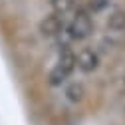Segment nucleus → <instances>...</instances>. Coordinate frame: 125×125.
Instances as JSON below:
<instances>
[{"mask_svg": "<svg viewBox=\"0 0 125 125\" xmlns=\"http://www.w3.org/2000/svg\"><path fill=\"white\" fill-rule=\"evenodd\" d=\"M75 68H77L75 54H73L70 48H66L64 52L60 54L56 66H54L52 72H50V83H52V85H62V83H64L68 77L73 73Z\"/></svg>", "mask_w": 125, "mask_h": 125, "instance_id": "obj_1", "label": "nucleus"}, {"mask_svg": "<svg viewBox=\"0 0 125 125\" xmlns=\"http://www.w3.org/2000/svg\"><path fill=\"white\" fill-rule=\"evenodd\" d=\"M91 30H93L91 14L87 12V8H80V10L73 14L72 22L68 24L66 32H68L70 40H77V42H80V40H85L91 34Z\"/></svg>", "mask_w": 125, "mask_h": 125, "instance_id": "obj_2", "label": "nucleus"}, {"mask_svg": "<svg viewBox=\"0 0 125 125\" xmlns=\"http://www.w3.org/2000/svg\"><path fill=\"white\" fill-rule=\"evenodd\" d=\"M75 62H77V70L83 73H93L99 68V56L93 48H82L75 56Z\"/></svg>", "mask_w": 125, "mask_h": 125, "instance_id": "obj_3", "label": "nucleus"}, {"mask_svg": "<svg viewBox=\"0 0 125 125\" xmlns=\"http://www.w3.org/2000/svg\"><path fill=\"white\" fill-rule=\"evenodd\" d=\"M62 32H64V18H62L60 12L50 14V16H46L40 22V34L44 38H56Z\"/></svg>", "mask_w": 125, "mask_h": 125, "instance_id": "obj_4", "label": "nucleus"}, {"mask_svg": "<svg viewBox=\"0 0 125 125\" xmlns=\"http://www.w3.org/2000/svg\"><path fill=\"white\" fill-rule=\"evenodd\" d=\"M107 28L115 34H123L125 32V10L115 8L111 14L107 16Z\"/></svg>", "mask_w": 125, "mask_h": 125, "instance_id": "obj_5", "label": "nucleus"}, {"mask_svg": "<svg viewBox=\"0 0 125 125\" xmlns=\"http://www.w3.org/2000/svg\"><path fill=\"white\" fill-rule=\"evenodd\" d=\"M66 97H68L72 103L83 101V97H85V87H83L82 83H72V85L66 89Z\"/></svg>", "mask_w": 125, "mask_h": 125, "instance_id": "obj_6", "label": "nucleus"}, {"mask_svg": "<svg viewBox=\"0 0 125 125\" xmlns=\"http://www.w3.org/2000/svg\"><path fill=\"white\" fill-rule=\"evenodd\" d=\"M109 6V0H89L87 2V12L91 14H95V12H101V10H105Z\"/></svg>", "mask_w": 125, "mask_h": 125, "instance_id": "obj_7", "label": "nucleus"}]
</instances>
